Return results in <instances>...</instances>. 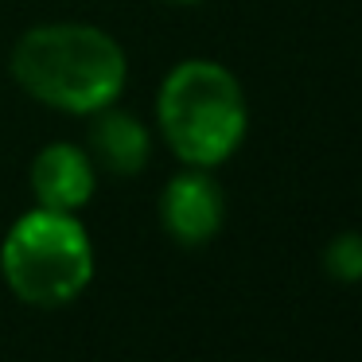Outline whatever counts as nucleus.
Wrapping results in <instances>:
<instances>
[{
    "label": "nucleus",
    "instance_id": "1",
    "mask_svg": "<svg viewBox=\"0 0 362 362\" xmlns=\"http://www.w3.org/2000/svg\"><path fill=\"white\" fill-rule=\"evenodd\" d=\"M8 71L32 102L90 117L125 94L129 59L125 47L94 24H35L12 43Z\"/></svg>",
    "mask_w": 362,
    "mask_h": 362
},
{
    "label": "nucleus",
    "instance_id": "7",
    "mask_svg": "<svg viewBox=\"0 0 362 362\" xmlns=\"http://www.w3.org/2000/svg\"><path fill=\"white\" fill-rule=\"evenodd\" d=\"M323 273L339 284H362V234L343 230L323 245Z\"/></svg>",
    "mask_w": 362,
    "mask_h": 362
},
{
    "label": "nucleus",
    "instance_id": "5",
    "mask_svg": "<svg viewBox=\"0 0 362 362\" xmlns=\"http://www.w3.org/2000/svg\"><path fill=\"white\" fill-rule=\"evenodd\" d=\"M28 183H32L35 206L78 214L82 206L94 199L98 168H94V160H90V152L82 148V144L55 141V144H47V148L35 152Z\"/></svg>",
    "mask_w": 362,
    "mask_h": 362
},
{
    "label": "nucleus",
    "instance_id": "2",
    "mask_svg": "<svg viewBox=\"0 0 362 362\" xmlns=\"http://www.w3.org/2000/svg\"><path fill=\"white\" fill-rule=\"evenodd\" d=\"M156 121L180 164L218 168L242 148L250 105L230 66L214 59H183L160 82Z\"/></svg>",
    "mask_w": 362,
    "mask_h": 362
},
{
    "label": "nucleus",
    "instance_id": "4",
    "mask_svg": "<svg viewBox=\"0 0 362 362\" xmlns=\"http://www.w3.org/2000/svg\"><path fill=\"white\" fill-rule=\"evenodd\" d=\"M222 222H226V195L222 183L211 175V168H187L175 172L164 183L160 195V226L172 242L180 245H206L218 238Z\"/></svg>",
    "mask_w": 362,
    "mask_h": 362
},
{
    "label": "nucleus",
    "instance_id": "3",
    "mask_svg": "<svg viewBox=\"0 0 362 362\" xmlns=\"http://www.w3.org/2000/svg\"><path fill=\"white\" fill-rule=\"evenodd\" d=\"M0 276L20 304L66 308L94 281V242L78 214L35 206L0 242Z\"/></svg>",
    "mask_w": 362,
    "mask_h": 362
},
{
    "label": "nucleus",
    "instance_id": "6",
    "mask_svg": "<svg viewBox=\"0 0 362 362\" xmlns=\"http://www.w3.org/2000/svg\"><path fill=\"white\" fill-rule=\"evenodd\" d=\"M86 152L98 172L121 175V180L125 175H141L152 160V133L144 129L141 117L105 105V110L90 113Z\"/></svg>",
    "mask_w": 362,
    "mask_h": 362
},
{
    "label": "nucleus",
    "instance_id": "8",
    "mask_svg": "<svg viewBox=\"0 0 362 362\" xmlns=\"http://www.w3.org/2000/svg\"><path fill=\"white\" fill-rule=\"evenodd\" d=\"M164 4H199V0H164Z\"/></svg>",
    "mask_w": 362,
    "mask_h": 362
}]
</instances>
